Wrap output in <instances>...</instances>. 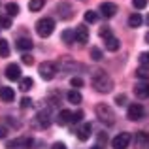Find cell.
<instances>
[{
	"label": "cell",
	"mask_w": 149,
	"mask_h": 149,
	"mask_svg": "<svg viewBox=\"0 0 149 149\" xmlns=\"http://www.w3.org/2000/svg\"><path fill=\"white\" fill-rule=\"evenodd\" d=\"M91 132H93V125L91 123H85L83 127L77 130V138H79L81 142H87V140L91 138Z\"/></svg>",
	"instance_id": "16"
},
{
	"label": "cell",
	"mask_w": 149,
	"mask_h": 149,
	"mask_svg": "<svg viewBox=\"0 0 149 149\" xmlns=\"http://www.w3.org/2000/svg\"><path fill=\"white\" fill-rule=\"evenodd\" d=\"M91 149H104V147H100V146H98V143H95V146H93Z\"/></svg>",
	"instance_id": "42"
},
{
	"label": "cell",
	"mask_w": 149,
	"mask_h": 149,
	"mask_svg": "<svg viewBox=\"0 0 149 149\" xmlns=\"http://www.w3.org/2000/svg\"><path fill=\"white\" fill-rule=\"evenodd\" d=\"M142 23H143V17L138 13V11H136V13H132L130 17H128V26H132V29H138Z\"/></svg>",
	"instance_id": "22"
},
{
	"label": "cell",
	"mask_w": 149,
	"mask_h": 149,
	"mask_svg": "<svg viewBox=\"0 0 149 149\" xmlns=\"http://www.w3.org/2000/svg\"><path fill=\"white\" fill-rule=\"evenodd\" d=\"M57 13H58L61 19H70L74 15V10H72V6H70L66 0H62V2L57 4Z\"/></svg>",
	"instance_id": "9"
},
{
	"label": "cell",
	"mask_w": 149,
	"mask_h": 149,
	"mask_svg": "<svg viewBox=\"0 0 149 149\" xmlns=\"http://www.w3.org/2000/svg\"><path fill=\"white\" fill-rule=\"evenodd\" d=\"M45 6V0H30L29 2V10L30 11H40Z\"/></svg>",
	"instance_id": "25"
},
{
	"label": "cell",
	"mask_w": 149,
	"mask_h": 149,
	"mask_svg": "<svg viewBox=\"0 0 149 149\" xmlns=\"http://www.w3.org/2000/svg\"><path fill=\"white\" fill-rule=\"evenodd\" d=\"M91 58L93 61H102V51L98 47H91Z\"/></svg>",
	"instance_id": "29"
},
{
	"label": "cell",
	"mask_w": 149,
	"mask_h": 149,
	"mask_svg": "<svg viewBox=\"0 0 149 149\" xmlns=\"http://www.w3.org/2000/svg\"><path fill=\"white\" fill-rule=\"evenodd\" d=\"M53 30H55V21L51 17H42L40 21L36 23V32H38V36H40V38L51 36Z\"/></svg>",
	"instance_id": "2"
},
{
	"label": "cell",
	"mask_w": 149,
	"mask_h": 149,
	"mask_svg": "<svg viewBox=\"0 0 149 149\" xmlns=\"http://www.w3.org/2000/svg\"><path fill=\"white\" fill-rule=\"evenodd\" d=\"M10 26H11V19L8 15L6 17H0V29H10Z\"/></svg>",
	"instance_id": "32"
},
{
	"label": "cell",
	"mask_w": 149,
	"mask_h": 149,
	"mask_svg": "<svg viewBox=\"0 0 149 149\" xmlns=\"http://www.w3.org/2000/svg\"><path fill=\"white\" fill-rule=\"evenodd\" d=\"M6 77L10 81H19V79H21V66L15 64V62L8 64L6 66Z\"/></svg>",
	"instance_id": "8"
},
{
	"label": "cell",
	"mask_w": 149,
	"mask_h": 149,
	"mask_svg": "<svg viewBox=\"0 0 149 149\" xmlns=\"http://www.w3.org/2000/svg\"><path fill=\"white\" fill-rule=\"evenodd\" d=\"M62 40H64L66 45H72L74 42H76V38H74V30H64V32H62Z\"/></svg>",
	"instance_id": "26"
},
{
	"label": "cell",
	"mask_w": 149,
	"mask_h": 149,
	"mask_svg": "<svg viewBox=\"0 0 149 149\" xmlns=\"http://www.w3.org/2000/svg\"><path fill=\"white\" fill-rule=\"evenodd\" d=\"M83 19H85V23H96V21H98V13L93 11V10H89V11H85Z\"/></svg>",
	"instance_id": "27"
},
{
	"label": "cell",
	"mask_w": 149,
	"mask_h": 149,
	"mask_svg": "<svg viewBox=\"0 0 149 149\" xmlns=\"http://www.w3.org/2000/svg\"><path fill=\"white\" fill-rule=\"evenodd\" d=\"M74 38H76V42H79V44H85V42L89 40V29L85 25L76 26V30H74Z\"/></svg>",
	"instance_id": "12"
},
{
	"label": "cell",
	"mask_w": 149,
	"mask_h": 149,
	"mask_svg": "<svg viewBox=\"0 0 149 149\" xmlns=\"http://www.w3.org/2000/svg\"><path fill=\"white\" fill-rule=\"evenodd\" d=\"M146 42H147V44H149V32L146 34Z\"/></svg>",
	"instance_id": "43"
},
{
	"label": "cell",
	"mask_w": 149,
	"mask_h": 149,
	"mask_svg": "<svg viewBox=\"0 0 149 149\" xmlns=\"http://www.w3.org/2000/svg\"><path fill=\"white\" fill-rule=\"evenodd\" d=\"M10 55V45H8V40L0 38V57H8Z\"/></svg>",
	"instance_id": "28"
},
{
	"label": "cell",
	"mask_w": 149,
	"mask_h": 149,
	"mask_svg": "<svg viewBox=\"0 0 149 149\" xmlns=\"http://www.w3.org/2000/svg\"><path fill=\"white\" fill-rule=\"evenodd\" d=\"M115 104H117V106H125V104H127V96H125V95L115 96Z\"/></svg>",
	"instance_id": "36"
},
{
	"label": "cell",
	"mask_w": 149,
	"mask_h": 149,
	"mask_svg": "<svg viewBox=\"0 0 149 149\" xmlns=\"http://www.w3.org/2000/svg\"><path fill=\"white\" fill-rule=\"evenodd\" d=\"M98 11L104 15L106 19H109V17H113V15L117 13V6L113 2H102L98 6Z\"/></svg>",
	"instance_id": "10"
},
{
	"label": "cell",
	"mask_w": 149,
	"mask_h": 149,
	"mask_svg": "<svg viewBox=\"0 0 149 149\" xmlns=\"http://www.w3.org/2000/svg\"><path fill=\"white\" fill-rule=\"evenodd\" d=\"M132 6H134L136 10H143V8L147 6V0H132Z\"/></svg>",
	"instance_id": "33"
},
{
	"label": "cell",
	"mask_w": 149,
	"mask_h": 149,
	"mask_svg": "<svg viewBox=\"0 0 149 149\" xmlns=\"http://www.w3.org/2000/svg\"><path fill=\"white\" fill-rule=\"evenodd\" d=\"M136 77L142 79V81H147L149 79V68L147 66H140V68L136 70Z\"/></svg>",
	"instance_id": "24"
},
{
	"label": "cell",
	"mask_w": 149,
	"mask_h": 149,
	"mask_svg": "<svg viewBox=\"0 0 149 149\" xmlns=\"http://www.w3.org/2000/svg\"><path fill=\"white\" fill-rule=\"evenodd\" d=\"M130 142H132V136L128 134V132H121V134H117L115 138H113L111 146H113V149H127L130 146Z\"/></svg>",
	"instance_id": "5"
},
{
	"label": "cell",
	"mask_w": 149,
	"mask_h": 149,
	"mask_svg": "<svg viewBox=\"0 0 149 149\" xmlns=\"http://www.w3.org/2000/svg\"><path fill=\"white\" fill-rule=\"evenodd\" d=\"M15 47L19 51H30L32 49V40H30V38H19V40L15 42Z\"/></svg>",
	"instance_id": "18"
},
{
	"label": "cell",
	"mask_w": 149,
	"mask_h": 149,
	"mask_svg": "<svg viewBox=\"0 0 149 149\" xmlns=\"http://www.w3.org/2000/svg\"><path fill=\"white\" fill-rule=\"evenodd\" d=\"M146 23H147V25H149V15H147V17H146Z\"/></svg>",
	"instance_id": "44"
},
{
	"label": "cell",
	"mask_w": 149,
	"mask_h": 149,
	"mask_svg": "<svg viewBox=\"0 0 149 149\" xmlns=\"http://www.w3.org/2000/svg\"><path fill=\"white\" fill-rule=\"evenodd\" d=\"M66 98H68V102H70V104L77 106V104H81V100H83V96H81V93H79V91H76V89H72V91H68V95H66Z\"/></svg>",
	"instance_id": "19"
},
{
	"label": "cell",
	"mask_w": 149,
	"mask_h": 149,
	"mask_svg": "<svg viewBox=\"0 0 149 149\" xmlns=\"http://www.w3.org/2000/svg\"><path fill=\"white\" fill-rule=\"evenodd\" d=\"M51 149H66V146L62 142H57V143H53V147H51Z\"/></svg>",
	"instance_id": "41"
},
{
	"label": "cell",
	"mask_w": 149,
	"mask_h": 149,
	"mask_svg": "<svg viewBox=\"0 0 149 149\" xmlns=\"http://www.w3.org/2000/svg\"><path fill=\"white\" fill-rule=\"evenodd\" d=\"M15 98V91L11 87H6V85H0V100L6 102V104H10V102H13Z\"/></svg>",
	"instance_id": "13"
},
{
	"label": "cell",
	"mask_w": 149,
	"mask_h": 149,
	"mask_svg": "<svg viewBox=\"0 0 149 149\" xmlns=\"http://www.w3.org/2000/svg\"><path fill=\"white\" fill-rule=\"evenodd\" d=\"M104 44H106V49H108V51H117V49L121 47V42L117 40L115 36H108Z\"/></svg>",
	"instance_id": "20"
},
{
	"label": "cell",
	"mask_w": 149,
	"mask_h": 149,
	"mask_svg": "<svg viewBox=\"0 0 149 149\" xmlns=\"http://www.w3.org/2000/svg\"><path fill=\"white\" fill-rule=\"evenodd\" d=\"M98 34H100V38H104V40H106V38H108V36H111V29H109V26H102V29L98 30Z\"/></svg>",
	"instance_id": "30"
},
{
	"label": "cell",
	"mask_w": 149,
	"mask_h": 149,
	"mask_svg": "<svg viewBox=\"0 0 149 149\" xmlns=\"http://www.w3.org/2000/svg\"><path fill=\"white\" fill-rule=\"evenodd\" d=\"M134 149H149V134L143 130L136 132L134 136Z\"/></svg>",
	"instance_id": "7"
},
{
	"label": "cell",
	"mask_w": 149,
	"mask_h": 149,
	"mask_svg": "<svg viewBox=\"0 0 149 149\" xmlns=\"http://www.w3.org/2000/svg\"><path fill=\"white\" fill-rule=\"evenodd\" d=\"M81 121H83V111L72 113V119H70V123H81Z\"/></svg>",
	"instance_id": "31"
},
{
	"label": "cell",
	"mask_w": 149,
	"mask_h": 149,
	"mask_svg": "<svg viewBox=\"0 0 149 149\" xmlns=\"http://www.w3.org/2000/svg\"><path fill=\"white\" fill-rule=\"evenodd\" d=\"M91 83L95 91L98 93H111L113 91V79L104 72V70H95L91 76Z\"/></svg>",
	"instance_id": "1"
},
{
	"label": "cell",
	"mask_w": 149,
	"mask_h": 149,
	"mask_svg": "<svg viewBox=\"0 0 149 149\" xmlns=\"http://www.w3.org/2000/svg\"><path fill=\"white\" fill-rule=\"evenodd\" d=\"M38 72H40V77L42 79H45V81H51L55 76H57V64L55 62H51V61H45V62H42L40 66H38Z\"/></svg>",
	"instance_id": "4"
},
{
	"label": "cell",
	"mask_w": 149,
	"mask_h": 149,
	"mask_svg": "<svg viewBox=\"0 0 149 149\" xmlns=\"http://www.w3.org/2000/svg\"><path fill=\"white\" fill-rule=\"evenodd\" d=\"M70 119H72V111H70V109H61V111L57 113V123L58 125H68Z\"/></svg>",
	"instance_id": "17"
},
{
	"label": "cell",
	"mask_w": 149,
	"mask_h": 149,
	"mask_svg": "<svg viewBox=\"0 0 149 149\" xmlns=\"http://www.w3.org/2000/svg\"><path fill=\"white\" fill-rule=\"evenodd\" d=\"M134 95L138 98H149V83L147 81H140L134 87Z\"/></svg>",
	"instance_id": "14"
},
{
	"label": "cell",
	"mask_w": 149,
	"mask_h": 149,
	"mask_svg": "<svg viewBox=\"0 0 149 149\" xmlns=\"http://www.w3.org/2000/svg\"><path fill=\"white\" fill-rule=\"evenodd\" d=\"M143 115H146V109H143L142 104H130L127 109V117L130 121H140L143 119Z\"/></svg>",
	"instance_id": "6"
},
{
	"label": "cell",
	"mask_w": 149,
	"mask_h": 149,
	"mask_svg": "<svg viewBox=\"0 0 149 149\" xmlns=\"http://www.w3.org/2000/svg\"><path fill=\"white\" fill-rule=\"evenodd\" d=\"M26 146H32V138H15V140H10L6 143V149H21V147H26Z\"/></svg>",
	"instance_id": "11"
},
{
	"label": "cell",
	"mask_w": 149,
	"mask_h": 149,
	"mask_svg": "<svg viewBox=\"0 0 149 149\" xmlns=\"http://www.w3.org/2000/svg\"><path fill=\"white\" fill-rule=\"evenodd\" d=\"M30 106H32V100H30V98H26V96H25V98L21 100V108H23V109H26V108H30Z\"/></svg>",
	"instance_id": "37"
},
{
	"label": "cell",
	"mask_w": 149,
	"mask_h": 149,
	"mask_svg": "<svg viewBox=\"0 0 149 149\" xmlns=\"http://www.w3.org/2000/svg\"><path fill=\"white\" fill-rule=\"evenodd\" d=\"M140 64H142V66L149 64V53H147V51H146V53H140Z\"/></svg>",
	"instance_id": "35"
},
{
	"label": "cell",
	"mask_w": 149,
	"mask_h": 149,
	"mask_svg": "<svg viewBox=\"0 0 149 149\" xmlns=\"http://www.w3.org/2000/svg\"><path fill=\"white\" fill-rule=\"evenodd\" d=\"M32 87H34V79L32 77H21V79H19V89H21L23 93L30 91Z\"/></svg>",
	"instance_id": "21"
},
{
	"label": "cell",
	"mask_w": 149,
	"mask_h": 149,
	"mask_svg": "<svg viewBox=\"0 0 149 149\" xmlns=\"http://www.w3.org/2000/svg\"><path fill=\"white\" fill-rule=\"evenodd\" d=\"M6 13H8V17H15V15L19 13V6L15 2H10V4H6Z\"/></svg>",
	"instance_id": "23"
},
{
	"label": "cell",
	"mask_w": 149,
	"mask_h": 149,
	"mask_svg": "<svg viewBox=\"0 0 149 149\" xmlns=\"http://www.w3.org/2000/svg\"><path fill=\"white\" fill-rule=\"evenodd\" d=\"M32 62H34V58L30 57V55H26V53L23 55V64H29V66H30V64H32Z\"/></svg>",
	"instance_id": "39"
},
{
	"label": "cell",
	"mask_w": 149,
	"mask_h": 149,
	"mask_svg": "<svg viewBox=\"0 0 149 149\" xmlns=\"http://www.w3.org/2000/svg\"><path fill=\"white\" fill-rule=\"evenodd\" d=\"M104 142H108V134H106V132H100V134H98V146L102 147Z\"/></svg>",
	"instance_id": "38"
},
{
	"label": "cell",
	"mask_w": 149,
	"mask_h": 149,
	"mask_svg": "<svg viewBox=\"0 0 149 149\" xmlns=\"http://www.w3.org/2000/svg\"><path fill=\"white\" fill-rule=\"evenodd\" d=\"M6 136H8V128L4 125H0V138H6Z\"/></svg>",
	"instance_id": "40"
},
{
	"label": "cell",
	"mask_w": 149,
	"mask_h": 149,
	"mask_svg": "<svg viewBox=\"0 0 149 149\" xmlns=\"http://www.w3.org/2000/svg\"><path fill=\"white\" fill-rule=\"evenodd\" d=\"M70 83H72V87L77 91V89L83 85V79H81V77H72V79H70Z\"/></svg>",
	"instance_id": "34"
},
{
	"label": "cell",
	"mask_w": 149,
	"mask_h": 149,
	"mask_svg": "<svg viewBox=\"0 0 149 149\" xmlns=\"http://www.w3.org/2000/svg\"><path fill=\"white\" fill-rule=\"evenodd\" d=\"M95 109H96V117H98L102 123H106V125L115 123V113H113V109L108 104H96Z\"/></svg>",
	"instance_id": "3"
},
{
	"label": "cell",
	"mask_w": 149,
	"mask_h": 149,
	"mask_svg": "<svg viewBox=\"0 0 149 149\" xmlns=\"http://www.w3.org/2000/svg\"><path fill=\"white\" fill-rule=\"evenodd\" d=\"M36 121H38V125H40L42 128H47L49 125H51L49 111H47V109H42V111H38V115H36Z\"/></svg>",
	"instance_id": "15"
}]
</instances>
